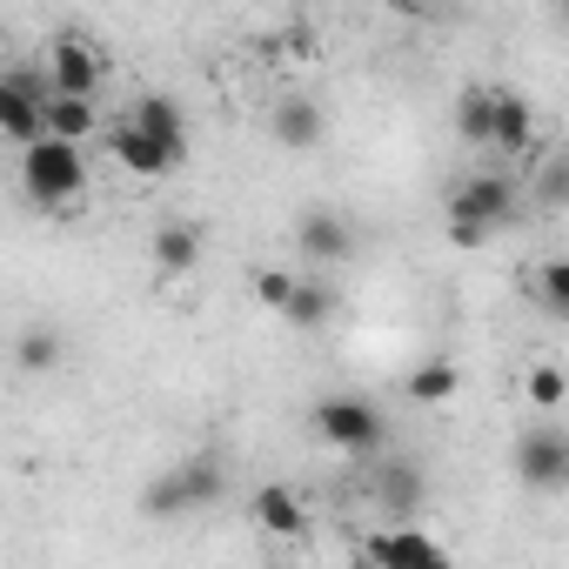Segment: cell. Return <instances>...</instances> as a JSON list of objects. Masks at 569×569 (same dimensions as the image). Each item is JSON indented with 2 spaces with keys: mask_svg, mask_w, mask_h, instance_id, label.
Here are the masks:
<instances>
[{
  "mask_svg": "<svg viewBox=\"0 0 569 569\" xmlns=\"http://www.w3.org/2000/svg\"><path fill=\"white\" fill-rule=\"evenodd\" d=\"M516 476H522L529 489H542V496L569 489V436H562V429H529V436L516 442Z\"/></svg>",
  "mask_w": 569,
  "mask_h": 569,
  "instance_id": "6",
  "label": "cell"
},
{
  "mask_svg": "<svg viewBox=\"0 0 569 569\" xmlns=\"http://www.w3.org/2000/svg\"><path fill=\"white\" fill-rule=\"evenodd\" d=\"M108 148H114V161L128 168V174H141V181H154V174H168L174 161H168V148H154L134 121H121L114 134H108Z\"/></svg>",
  "mask_w": 569,
  "mask_h": 569,
  "instance_id": "15",
  "label": "cell"
},
{
  "mask_svg": "<svg viewBox=\"0 0 569 569\" xmlns=\"http://www.w3.org/2000/svg\"><path fill=\"white\" fill-rule=\"evenodd\" d=\"M456 134H462L469 148H489V88H462V101H456Z\"/></svg>",
  "mask_w": 569,
  "mask_h": 569,
  "instance_id": "20",
  "label": "cell"
},
{
  "mask_svg": "<svg viewBox=\"0 0 569 569\" xmlns=\"http://www.w3.org/2000/svg\"><path fill=\"white\" fill-rule=\"evenodd\" d=\"M128 121H134V128H141L154 148H168V161H174V168L188 161V121H181V108H174L168 94H141Z\"/></svg>",
  "mask_w": 569,
  "mask_h": 569,
  "instance_id": "12",
  "label": "cell"
},
{
  "mask_svg": "<svg viewBox=\"0 0 569 569\" xmlns=\"http://www.w3.org/2000/svg\"><path fill=\"white\" fill-rule=\"evenodd\" d=\"M536 302H542V316H569V261H542V274H536Z\"/></svg>",
  "mask_w": 569,
  "mask_h": 569,
  "instance_id": "22",
  "label": "cell"
},
{
  "mask_svg": "<svg viewBox=\"0 0 569 569\" xmlns=\"http://www.w3.org/2000/svg\"><path fill=\"white\" fill-rule=\"evenodd\" d=\"M382 8H396V14H436V0H382Z\"/></svg>",
  "mask_w": 569,
  "mask_h": 569,
  "instance_id": "25",
  "label": "cell"
},
{
  "mask_svg": "<svg viewBox=\"0 0 569 569\" xmlns=\"http://www.w3.org/2000/svg\"><path fill=\"white\" fill-rule=\"evenodd\" d=\"M449 221H476L482 234L509 228V221H516V181H509V174H469V181L449 194Z\"/></svg>",
  "mask_w": 569,
  "mask_h": 569,
  "instance_id": "5",
  "label": "cell"
},
{
  "mask_svg": "<svg viewBox=\"0 0 569 569\" xmlns=\"http://www.w3.org/2000/svg\"><path fill=\"white\" fill-rule=\"evenodd\" d=\"M101 81H108V61L81 41V34H61L54 41V54H48V94H101Z\"/></svg>",
  "mask_w": 569,
  "mask_h": 569,
  "instance_id": "7",
  "label": "cell"
},
{
  "mask_svg": "<svg viewBox=\"0 0 569 569\" xmlns=\"http://www.w3.org/2000/svg\"><path fill=\"white\" fill-rule=\"evenodd\" d=\"M422 496H429V482H422L416 462H382V469H376V502H382L396 522H409V516L422 509Z\"/></svg>",
  "mask_w": 569,
  "mask_h": 569,
  "instance_id": "14",
  "label": "cell"
},
{
  "mask_svg": "<svg viewBox=\"0 0 569 569\" xmlns=\"http://www.w3.org/2000/svg\"><path fill=\"white\" fill-rule=\"evenodd\" d=\"M154 268L161 274H194L201 268V228L194 221H168L154 234Z\"/></svg>",
  "mask_w": 569,
  "mask_h": 569,
  "instance_id": "16",
  "label": "cell"
},
{
  "mask_svg": "<svg viewBox=\"0 0 569 569\" xmlns=\"http://www.w3.org/2000/svg\"><path fill=\"white\" fill-rule=\"evenodd\" d=\"M281 316H289L296 329H322L336 316V289H329V281H296L289 302H281Z\"/></svg>",
  "mask_w": 569,
  "mask_h": 569,
  "instance_id": "19",
  "label": "cell"
},
{
  "mask_svg": "<svg viewBox=\"0 0 569 569\" xmlns=\"http://www.w3.org/2000/svg\"><path fill=\"white\" fill-rule=\"evenodd\" d=\"M362 549H369L376 562H389V569H449V549H442V542H429V536H422V529H409V522H402V529H389V536H369Z\"/></svg>",
  "mask_w": 569,
  "mask_h": 569,
  "instance_id": "9",
  "label": "cell"
},
{
  "mask_svg": "<svg viewBox=\"0 0 569 569\" xmlns=\"http://www.w3.org/2000/svg\"><path fill=\"white\" fill-rule=\"evenodd\" d=\"M0 48H8V21H0Z\"/></svg>",
  "mask_w": 569,
  "mask_h": 569,
  "instance_id": "26",
  "label": "cell"
},
{
  "mask_svg": "<svg viewBox=\"0 0 569 569\" xmlns=\"http://www.w3.org/2000/svg\"><path fill=\"white\" fill-rule=\"evenodd\" d=\"M14 362H21L28 376H48V369H61V336H54V329H28V336L14 342Z\"/></svg>",
  "mask_w": 569,
  "mask_h": 569,
  "instance_id": "21",
  "label": "cell"
},
{
  "mask_svg": "<svg viewBox=\"0 0 569 569\" xmlns=\"http://www.w3.org/2000/svg\"><path fill=\"white\" fill-rule=\"evenodd\" d=\"M248 516H254L268 536H281V542L309 536V509H302V496H296L289 482H261V489H254V502H248Z\"/></svg>",
  "mask_w": 569,
  "mask_h": 569,
  "instance_id": "10",
  "label": "cell"
},
{
  "mask_svg": "<svg viewBox=\"0 0 569 569\" xmlns=\"http://www.w3.org/2000/svg\"><path fill=\"white\" fill-rule=\"evenodd\" d=\"M41 108H48V68H8L0 74V134L8 141H34Z\"/></svg>",
  "mask_w": 569,
  "mask_h": 569,
  "instance_id": "4",
  "label": "cell"
},
{
  "mask_svg": "<svg viewBox=\"0 0 569 569\" xmlns=\"http://www.w3.org/2000/svg\"><path fill=\"white\" fill-rule=\"evenodd\" d=\"M21 188H28V201H41V208H68V201L88 188V154H81V141H61V134L21 141Z\"/></svg>",
  "mask_w": 569,
  "mask_h": 569,
  "instance_id": "2",
  "label": "cell"
},
{
  "mask_svg": "<svg viewBox=\"0 0 569 569\" xmlns=\"http://www.w3.org/2000/svg\"><path fill=\"white\" fill-rule=\"evenodd\" d=\"M309 422H316V436H322L329 449H342V456H356V462H369V456L389 442V422H382V409H376L369 396H349V389L322 396V402L309 409Z\"/></svg>",
  "mask_w": 569,
  "mask_h": 569,
  "instance_id": "3",
  "label": "cell"
},
{
  "mask_svg": "<svg viewBox=\"0 0 569 569\" xmlns=\"http://www.w3.org/2000/svg\"><path fill=\"white\" fill-rule=\"evenodd\" d=\"M268 134L289 148V154H309V148H322L329 121H322V108H316L309 94H281V101H274V114H268Z\"/></svg>",
  "mask_w": 569,
  "mask_h": 569,
  "instance_id": "8",
  "label": "cell"
},
{
  "mask_svg": "<svg viewBox=\"0 0 569 569\" xmlns=\"http://www.w3.org/2000/svg\"><path fill=\"white\" fill-rule=\"evenodd\" d=\"M248 289H254V302H261V309H274V316H281V302H289V289H296V274H281V268H254Z\"/></svg>",
  "mask_w": 569,
  "mask_h": 569,
  "instance_id": "23",
  "label": "cell"
},
{
  "mask_svg": "<svg viewBox=\"0 0 569 569\" xmlns=\"http://www.w3.org/2000/svg\"><path fill=\"white\" fill-rule=\"evenodd\" d=\"M296 241H302V254H316V261H349V254H356V228H349L342 214H329V208H309V214L296 221Z\"/></svg>",
  "mask_w": 569,
  "mask_h": 569,
  "instance_id": "13",
  "label": "cell"
},
{
  "mask_svg": "<svg viewBox=\"0 0 569 569\" xmlns=\"http://www.w3.org/2000/svg\"><path fill=\"white\" fill-rule=\"evenodd\" d=\"M221 489H228V469H221V456H181V462H168L148 489H141V516H161V522H174V516H194V509H214L221 502Z\"/></svg>",
  "mask_w": 569,
  "mask_h": 569,
  "instance_id": "1",
  "label": "cell"
},
{
  "mask_svg": "<svg viewBox=\"0 0 569 569\" xmlns=\"http://www.w3.org/2000/svg\"><path fill=\"white\" fill-rule=\"evenodd\" d=\"M402 396H409L416 409H442V402L462 396V369H456V362H422V369H409Z\"/></svg>",
  "mask_w": 569,
  "mask_h": 569,
  "instance_id": "17",
  "label": "cell"
},
{
  "mask_svg": "<svg viewBox=\"0 0 569 569\" xmlns=\"http://www.w3.org/2000/svg\"><path fill=\"white\" fill-rule=\"evenodd\" d=\"M529 402H536V409H562V369H556V362H542V369L529 376Z\"/></svg>",
  "mask_w": 569,
  "mask_h": 569,
  "instance_id": "24",
  "label": "cell"
},
{
  "mask_svg": "<svg viewBox=\"0 0 569 569\" xmlns=\"http://www.w3.org/2000/svg\"><path fill=\"white\" fill-rule=\"evenodd\" d=\"M529 141H536V108L522 94H509V88H489V148L522 154Z\"/></svg>",
  "mask_w": 569,
  "mask_h": 569,
  "instance_id": "11",
  "label": "cell"
},
{
  "mask_svg": "<svg viewBox=\"0 0 569 569\" xmlns=\"http://www.w3.org/2000/svg\"><path fill=\"white\" fill-rule=\"evenodd\" d=\"M41 134L88 141V134H94V101H88V94H48V108H41Z\"/></svg>",
  "mask_w": 569,
  "mask_h": 569,
  "instance_id": "18",
  "label": "cell"
}]
</instances>
